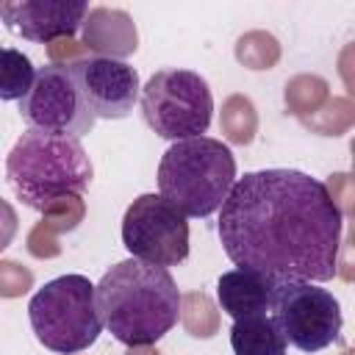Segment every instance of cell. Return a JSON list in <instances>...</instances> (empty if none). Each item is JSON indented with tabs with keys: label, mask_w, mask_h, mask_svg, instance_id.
Returning <instances> with one entry per match:
<instances>
[{
	"label": "cell",
	"mask_w": 355,
	"mask_h": 355,
	"mask_svg": "<svg viewBox=\"0 0 355 355\" xmlns=\"http://www.w3.org/2000/svg\"><path fill=\"white\" fill-rule=\"evenodd\" d=\"M349 150H352V169H355V139H352V144H349Z\"/></svg>",
	"instance_id": "obj_26"
},
{
	"label": "cell",
	"mask_w": 355,
	"mask_h": 355,
	"mask_svg": "<svg viewBox=\"0 0 355 355\" xmlns=\"http://www.w3.org/2000/svg\"><path fill=\"white\" fill-rule=\"evenodd\" d=\"M122 244L139 261L178 266L189 255L186 214L161 194H141L122 216Z\"/></svg>",
	"instance_id": "obj_8"
},
{
	"label": "cell",
	"mask_w": 355,
	"mask_h": 355,
	"mask_svg": "<svg viewBox=\"0 0 355 355\" xmlns=\"http://www.w3.org/2000/svg\"><path fill=\"white\" fill-rule=\"evenodd\" d=\"M311 133L319 136H341L344 130H349L355 125V103L347 97H333L327 100L316 114L300 119Z\"/></svg>",
	"instance_id": "obj_18"
},
{
	"label": "cell",
	"mask_w": 355,
	"mask_h": 355,
	"mask_svg": "<svg viewBox=\"0 0 355 355\" xmlns=\"http://www.w3.org/2000/svg\"><path fill=\"white\" fill-rule=\"evenodd\" d=\"M83 216V200L75 194V197H64L58 200L53 208L44 211V225L53 230V233H61V230H72Z\"/></svg>",
	"instance_id": "obj_21"
},
{
	"label": "cell",
	"mask_w": 355,
	"mask_h": 355,
	"mask_svg": "<svg viewBox=\"0 0 355 355\" xmlns=\"http://www.w3.org/2000/svg\"><path fill=\"white\" fill-rule=\"evenodd\" d=\"M0 17L22 39L55 44L83 28L89 6L83 0H6L0 3Z\"/></svg>",
	"instance_id": "obj_11"
},
{
	"label": "cell",
	"mask_w": 355,
	"mask_h": 355,
	"mask_svg": "<svg viewBox=\"0 0 355 355\" xmlns=\"http://www.w3.org/2000/svg\"><path fill=\"white\" fill-rule=\"evenodd\" d=\"M83 47L100 53L103 58H125L136 53L139 33L133 17L119 8H105V6L92 8L83 22Z\"/></svg>",
	"instance_id": "obj_13"
},
{
	"label": "cell",
	"mask_w": 355,
	"mask_h": 355,
	"mask_svg": "<svg viewBox=\"0 0 355 355\" xmlns=\"http://www.w3.org/2000/svg\"><path fill=\"white\" fill-rule=\"evenodd\" d=\"M327 186V191H330V197H333V202L338 205V211H341V216L344 214H349L352 219H355V178L352 175H330V180L324 183Z\"/></svg>",
	"instance_id": "obj_23"
},
{
	"label": "cell",
	"mask_w": 355,
	"mask_h": 355,
	"mask_svg": "<svg viewBox=\"0 0 355 355\" xmlns=\"http://www.w3.org/2000/svg\"><path fill=\"white\" fill-rule=\"evenodd\" d=\"M236 186V158L211 136L175 141L158 164V189L186 216H211Z\"/></svg>",
	"instance_id": "obj_4"
},
{
	"label": "cell",
	"mask_w": 355,
	"mask_h": 355,
	"mask_svg": "<svg viewBox=\"0 0 355 355\" xmlns=\"http://www.w3.org/2000/svg\"><path fill=\"white\" fill-rule=\"evenodd\" d=\"M338 75H341L347 92L355 97V42L341 47V53H338Z\"/></svg>",
	"instance_id": "obj_24"
},
{
	"label": "cell",
	"mask_w": 355,
	"mask_h": 355,
	"mask_svg": "<svg viewBox=\"0 0 355 355\" xmlns=\"http://www.w3.org/2000/svg\"><path fill=\"white\" fill-rule=\"evenodd\" d=\"M330 100V86L319 75H297L286 83V105L294 116L305 119Z\"/></svg>",
	"instance_id": "obj_16"
},
{
	"label": "cell",
	"mask_w": 355,
	"mask_h": 355,
	"mask_svg": "<svg viewBox=\"0 0 355 355\" xmlns=\"http://www.w3.org/2000/svg\"><path fill=\"white\" fill-rule=\"evenodd\" d=\"M141 114L161 139L186 141L208 130L214 97L197 72L158 69L141 89Z\"/></svg>",
	"instance_id": "obj_6"
},
{
	"label": "cell",
	"mask_w": 355,
	"mask_h": 355,
	"mask_svg": "<svg viewBox=\"0 0 355 355\" xmlns=\"http://www.w3.org/2000/svg\"><path fill=\"white\" fill-rule=\"evenodd\" d=\"M236 58L250 69H272L280 61V42L266 31H250L236 42Z\"/></svg>",
	"instance_id": "obj_19"
},
{
	"label": "cell",
	"mask_w": 355,
	"mask_h": 355,
	"mask_svg": "<svg viewBox=\"0 0 355 355\" xmlns=\"http://www.w3.org/2000/svg\"><path fill=\"white\" fill-rule=\"evenodd\" d=\"M258 130V114L250 97L233 94L222 103V133L233 144H250Z\"/></svg>",
	"instance_id": "obj_17"
},
{
	"label": "cell",
	"mask_w": 355,
	"mask_h": 355,
	"mask_svg": "<svg viewBox=\"0 0 355 355\" xmlns=\"http://www.w3.org/2000/svg\"><path fill=\"white\" fill-rule=\"evenodd\" d=\"M230 347L236 355H286L288 341L280 324L272 319V313H266V316H250L233 322Z\"/></svg>",
	"instance_id": "obj_14"
},
{
	"label": "cell",
	"mask_w": 355,
	"mask_h": 355,
	"mask_svg": "<svg viewBox=\"0 0 355 355\" xmlns=\"http://www.w3.org/2000/svg\"><path fill=\"white\" fill-rule=\"evenodd\" d=\"M72 72L83 100L100 119H122L133 111L139 100V75L130 64L119 58L86 55L69 64H61Z\"/></svg>",
	"instance_id": "obj_10"
},
{
	"label": "cell",
	"mask_w": 355,
	"mask_h": 355,
	"mask_svg": "<svg viewBox=\"0 0 355 355\" xmlns=\"http://www.w3.org/2000/svg\"><path fill=\"white\" fill-rule=\"evenodd\" d=\"M92 161L80 139L28 128L6 158V178L22 205L47 211L64 197H80L92 183Z\"/></svg>",
	"instance_id": "obj_3"
},
{
	"label": "cell",
	"mask_w": 355,
	"mask_h": 355,
	"mask_svg": "<svg viewBox=\"0 0 355 355\" xmlns=\"http://www.w3.org/2000/svg\"><path fill=\"white\" fill-rule=\"evenodd\" d=\"M125 355H161V352L153 349V347H130Z\"/></svg>",
	"instance_id": "obj_25"
},
{
	"label": "cell",
	"mask_w": 355,
	"mask_h": 355,
	"mask_svg": "<svg viewBox=\"0 0 355 355\" xmlns=\"http://www.w3.org/2000/svg\"><path fill=\"white\" fill-rule=\"evenodd\" d=\"M180 316H183L186 330L197 338H208V336L216 333V311H214V302L205 294H197V291L186 294Z\"/></svg>",
	"instance_id": "obj_20"
},
{
	"label": "cell",
	"mask_w": 355,
	"mask_h": 355,
	"mask_svg": "<svg viewBox=\"0 0 355 355\" xmlns=\"http://www.w3.org/2000/svg\"><path fill=\"white\" fill-rule=\"evenodd\" d=\"M341 211L327 186L300 169L247 172L219 211V239L236 266L324 283L338 275Z\"/></svg>",
	"instance_id": "obj_1"
},
{
	"label": "cell",
	"mask_w": 355,
	"mask_h": 355,
	"mask_svg": "<svg viewBox=\"0 0 355 355\" xmlns=\"http://www.w3.org/2000/svg\"><path fill=\"white\" fill-rule=\"evenodd\" d=\"M183 297L166 266L128 258L97 283V308L111 336L128 347H150L180 319Z\"/></svg>",
	"instance_id": "obj_2"
},
{
	"label": "cell",
	"mask_w": 355,
	"mask_h": 355,
	"mask_svg": "<svg viewBox=\"0 0 355 355\" xmlns=\"http://www.w3.org/2000/svg\"><path fill=\"white\" fill-rule=\"evenodd\" d=\"M341 355H355V349H347V352H341Z\"/></svg>",
	"instance_id": "obj_27"
},
{
	"label": "cell",
	"mask_w": 355,
	"mask_h": 355,
	"mask_svg": "<svg viewBox=\"0 0 355 355\" xmlns=\"http://www.w3.org/2000/svg\"><path fill=\"white\" fill-rule=\"evenodd\" d=\"M272 319L280 324L286 341L300 352H319L330 347L341 333L338 300L311 280H277Z\"/></svg>",
	"instance_id": "obj_7"
},
{
	"label": "cell",
	"mask_w": 355,
	"mask_h": 355,
	"mask_svg": "<svg viewBox=\"0 0 355 355\" xmlns=\"http://www.w3.org/2000/svg\"><path fill=\"white\" fill-rule=\"evenodd\" d=\"M28 319L36 338L61 355L89 349L105 327L97 308V286L83 275H61L44 283L28 305Z\"/></svg>",
	"instance_id": "obj_5"
},
{
	"label": "cell",
	"mask_w": 355,
	"mask_h": 355,
	"mask_svg": "<svg viewBox=\"0 0 355 355\" xmlns=\"http://www.w3.org/2000/svg\"><path fill=\"white\" fill-rule=\"evenodd\" d=\"M280 277H272L258 269L236 266L225 272L216 283V297L219 305L233 322L250 319V316H266L272 313V300H275V286Z\"/></svg>",
	"instance_id": "obj_12"
},
{
	"label": "cell",
	"mask_w": 355,
	"mask_h": 355,
	"mask_svg": "<svg viewBox=\"0 0 355 355\" xmlns=\"http://www.w3.org/2000/svg\"><path fill=\"white\" fill-rule=\"evenodd\" d=\"M19 114L36 130L72 139L86 136L97 122L72 72L61 64H47L36 72L31 92L19 100Z\"/></svg>",
	"instance_id": "obj_9"
},
{
	"label": "cell",
	"mask_w": 355,
	"mask_h": 355,
	"mask_svg": "<svg viewBox=\"0 0 355 355\" xmlns=\"http://www.w3.org/2000/svg\"><path fill=\"white\" fill-rule=\"evenodd\" d=\"M31 283H33V275L25 266L8 258L0 261V294L3 297H19L31 288Z\"/></svg>",
	"instance_id": "obj_22"
},
{
	"label": "cell",
	"mask_w": 355,
	"mask_h": 355,
	"mask_svg": "<svg viewBox=\"0 0 355 355\" xmlns=\"http://www.w3.org/2000/svg\"><path fill=\"white\" fill-rule=\"evenodd\" d=\"M36 72L39 69H33L28 55H22L14 47H6L0 53V97L3 100H22L31 92Z\"/></svg>",
	"instance_id": "obj_15"
}]
</instances>
